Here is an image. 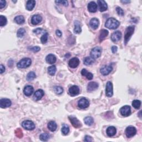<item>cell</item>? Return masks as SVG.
I'll list each match as a JSON object with an SVG mask.
<instances>
[{
    "instance_id": "6da1fadb",
    "label": "cell",
    "mask_w": 142,
    "mask_h": 142,
    "mask_svg": "<svg viewBox=\"0 0 142 142\" xmlns=\"http://www.w3.org/2000/svg\"><path fill=\"white\" fill-rule=\"evenodd\" d=\"M120 25V22L117 19L113 17L109 18L105 23V27L110 29H115L117 28Z\"/></svg>"
},
{
    "instance_id": "7a4b0ae2",
    "label": "cell",
    "mask_w": 142,
    "mask_h": 142,
    "mask_svg": "<svg viewBox=\"0 0 142 142\" xmlns=\"http://www.w3.org/2000/svg\"><path fill=\"white\" fill-rule=\"evenodd\" d=\"M135 27L134 26H129L126 28V32H125V35H124V42L125 45H127V43L129 42L130 38H131V36L133 35L134 32Z\"/></svg>"
},
{
    "instance_id": "3957f363",
    "label": "cell",
    "mask_w": 142,
    "mask_h": 142,
    "mask_svg": "<svg viewBox=\"0 0 142 142\" xmlns=\"http://www.w3.org/2000/svg\"><path fill=\"white\" fill-rule=\"evenodd\" d=\"M32 64V60L29 58L22 59L17 64V66L19 68H26L29 67Z\"/></svg>"
},
{
    "instance_id": "277c9868",
    "label": "cell",
    "mask_w": 142,
    "mask_h": 142,
    "mask_svg": "<svg viewBox=\"0 0 142 142\" xmlns=\"http://www.w3.org/2000/svg\"><path fill=\"white\" fill-rule=\"evenodd\" d=\"M102 50L100 47H96L93 48L90 52V57L94 60L99 58L102 55Z\"/></svg>"
},
{
    "instance_id": "5b68a950",
    "label": "cell",
    "mask_w": 142,
    "mask_h": 142,
    "mask_svg": "<svg viewBox=\"0 0 142 142\" xmlns=\"http://www.w3.org/2000/svg\"><path fill=\"white\" fill-rule=\"evenodd\" d=\"M22 126L24 129L28 130H32L35 128V124L31 120H26L23 121L22 123Z\"/></svg>"
},
{
    "instance_id": "8992f818",
    "label": "cell",
    "mask_w": 142,
    "mask_h": 142,
    "mask_svg": "<svg viewBox=\"0 0 142 142\" xmlns=\"http://www.w3.org/2000/svg\"><path fill=\"white\" fill-rule=\"evenodd\" d=\"M68 119L70 122L72 123V126L76 128H79L82 127V123L80 121L75 117L70 116L68 117Z\"/></svg>"
},
{
    "instance_id": "52a82bcc",
    "label": "cell",
    "mask_w": 142,
    "mask_h": 142,
    "mask_svg": "<svg viewBox=\"0 0 142 142\" xmlns=\"http://www.w3.org/2000/svg\"><path fill=\"white\" fill-rule=\"evenodd\" d=\"M89 102L86 98H82L78 102V106L81 109H85L89 107Z\"/></svg>"
},
{
    "instance_id": "ba28073f",
    "label": "cell",
    "mask_w": 142,
    "mask_h": 142,
    "mask_svg": "<svg viewBox=\"0 0 142 142\" xmlns=\"http://www.w3.org/2000/svg\"><path fill=\"white\" fill-rule=\"evenodd\" d=\"M137 133L136 128L133 126L128 127L126 129V134L128 138H131Z\"/></svg>"
},
{
    "instance_id": "9c48e42d",
    "label": "cell",
    "mask_w": 142,
    "mask_h": 142,
    "mask_svg": "<svg viewBox=\"0 0 142 142\" xmlns=\"http://www.w3.org/2000/svg\"><path fill=\"white\" fill-rule=\"evenodd\" d=\"M106 94L108 97H112L113 94V84L111 82H108L106 84Z\"/></svg>"
},
{
    "instance_id": "30bf717a",
    "label": "cell",
    "mask_w": 142,
    "mask_h": 142,
    "mask_svg": "<svg viewBox=\"0 0 142 142\" xmlns=\"http://www.w3.org/2000/svg\"><path fill=\"white\" fill-rule=\"evenodd\" d=\"M120 114L124 117H128L131 114V108L129 106H124L120 109Z\"/></svg>"
},
{
    "instance_id": "8fae6325",
    "label": "cell",
    "mask_w": 142,
    "mask_h": 142,
    "mask_svg": "<svg viewBox=\"0 0 142 142\" xmlns=\"http://www.w3.org/2000/svg\"><path fill=\"white\" fill-rule=\"evenodd\" d=\"M113 70V67L111 66H105L100 68V73L102 74L103 76H107Z\"/></svg>"
},
{
    "instance_id": "7c38bea8",
    "label": "cell",
    "mask_w": 142,
    "mask_h": 142,
    "mask_svg": "<svg viewBox=\"0 0 142 142\" xmlns=\"http://www.w3.org/2000/svg\"><path fill=\"white\" fill-rule=\"evenodd\" d=\"M121 33L119 31H117L113 32L111 35L110 38L113 42H117L121 39Z\"/></svg>"
},
{
    "instance_id": "4fadbf2b",
    "label": "cell",
    "mask_w": 142,
    "mask_h": 142,
    "mask_svg": "<svg viewBox=\"0 0 142 142\" xmlns=\"http://www.w3.org/2000/svg\"><path fill=\"white\" fill-rule=\"evenodd\" d=\"M11 100L7 98H3L0 100V107L1 108H6L11 106Z\"/></svg>"
},
{
    "instance_id": "5bb4252c",
    "label": "cell",
    "mask_w": 142,
    "mask_h": 142,
    "mask_svg": "<svg viewBox=\"0 0 142 142\" xmlns=\"http://www.w3.org/2000/svg\"><path fill=\"white\" fill-rule=\"evenodd\" d=\"M68 65L70 68H75L79 65V60L77 57H74L69 60Z\"/></svg>"
},
{
    "instance_id": "9a60e30c",
    "label": "cell",
    "mask_w": 142,
    "mask_h": 142,
    "mask_svg": "<svg viewBox=\"0 0 142 142\" xmlns=\"http://www.w3.org/2000/svg\"><path fill=\"white\" fill-rule=\"evenodd\" d=\"M69 93L71 96H76L79 94V88L77 86H72L69 89Z\"/></svg>"
},
{
    "instance_id": "2e32d148",
    "label": "cell",
    "mask_w": 142,
    "mask_h": 142,
    "mask_svg": "<svg viewBox=\"0 0 142 142\" xmlns=\"http://www.w3.org/2000/svg\"><path fill=\"white\" fill-rule=\"evenodd\" d=\"M98 84L95 82H90L88 83L87 86V90L88 92H93L94 90H96L98 88Z\"/></svg>"
},
{
    "instance_id": "e0dca14e",
    "label": "cell",
    "mask_w": 142,
    "mask_h": 142,
    "mask_svg": "<svg viewBox=\"0 0 142 142\" xmlns=\"http://www.w3.org/2000/svg\"><path fill=\"white\" fill-rule=\"evenodd\" d=\"M89 25L92 29H97L98 28L99 25V21L98 19H97L96 18H92L89 22Z\"/></svg>"
},
{
    "instance_id": "ac0fdd59",
    "label": "cell",
    "mask_w": 142,
    "mask_h": 142,
    "mask_svg": "<svg viewBox=\"0 0 142 142\" xmlns=\"http://www.w3.org/2000/svg\"><path fill=\"white\" fill-rule=\"evenodd\" d=\"M98 5L99 6V11L100 12L106 11L108 8V6L107 3L104 1V0H98L97 1Z\"/></svg>"
},
{
    "instance_id": "d6986e66",
    "label": "cell",
    "mask_w": 142,
    "mask_h": 142,
    "mask_svg": "<svg viewBox=\"0 0 142 142\" xmlns=\"http://www.w3.org/2000/svg\"><path fill=\"white\" fill-rule=\"evenodd\" d=\"M33 92H34V88L31 86H26L23 89V93L27 97L31 96Z\"/></svg>"
},
{
    "instance_id": "ffe728a7",
    "label": "cell",
    "mask_w": 142,
    "mask_h": 142,
    "mask_svg": "<svg viewBox=\"0 0 142 142\" xmlns=\"http://www.w3.org/2000/svg\"><path fill=\"white\" fill-rule=\"evenodd\" d=\"M42 18L39 15H35L32 16L31 23L33 25H37L42 21Z\"/></svg>"
},
{
    "instance_id": "44dd1931",
    "label": "cell",
    "mask_w": 142,
    "mask_h": 142,
    "mask_svg": "<svg viewBox=\"0 0 142 142\" xmlns=\"http://www.w3.org/2000/svg\"><path fill=\"white\" fill-rule=\"evenodd\" d=\"M45 95V93L42 89L37 90L35 93L34 96H33V98L35 100H39Z\"/></svg>"
},
{
    "instance_id": "7402d4cb",
    "label": "cell",
    "mask_w": 142,
    "mask_h": 142,
    "mask_svg": "<svg viewBox=\"0 0 142 142\" xmlns=\"http://www.w3.org/2000/svg\"><path fill=\"white\" fill-rule=\"evenodd\" d=\"M106 132H107V134L108 135V137H111L114 136L115 135H116V134L117 133V129L114 127L110 126L107 128Z\"/></svg>"
},
{
    "instance_id": "603a6c76",
    "label": "cell",
    "mask_w": 142,
    "mask_h": 142,
    "mask_svg": "<svg viewBox=\"0 0 142 142\" xmlns=\"http://www.w3.org/2000/svg\"><path fill=\"white\" fill-rule=\"evenodd\" d=\"M88 9L90 12H96L97 11V5L93 1L89 2L88 5Z\"/></svg>"
},
{
    "instance_id": "cb8c5ba5",
    "label": "cell",
    "mask_w": 142,
    "mask_h": 142,
    "mask_svg": "<svg viewBox=\"0 0 142 142\" xmlns=\"http://www.w3.org/2000/svg\"><path fill=\"white\" fill-rule=\"evenodd\" d=\"M73 31L76 34H79L82 32L81 23L79 21H75V22H74V28Z\"/></svg>"
},
{
    "instance_id": "d4e9b609",
    "label": "cell",
    "mask_w": 142,
    "mask_h": 142,
    "mask_svg": "<svg viewBox=\"0 0 142 142\" xmlns=\"http://www.w3.org/2000/svg\"><path fill=\"white\" fill-rule=\"evenodd\" d=\"M56 57L54 55H52V54H49V55H47L46 58V60L47 63L49 64H53L55 63L56 62Z\"/></svg>"
},
{
    "instance_id": "484cf974",
    "label": "cell",
    "mask_w": 142,
    "mask_h": 142,
    "mask_svg": "<svg viewBox=\"0 0 142 142\" xmlns=\"http://www.w3.org/2000/svg\"><path fill=\"white\" fill-rule=\"evenodd\" d=\"M36 5V1L34 0H29L26 3V9L28 11H31L34 8L35 6Z\"/></svg>"
},
{
    "instance_id": "4316f807",
    "label": "cell",
    "mask_w": 142,
    "mask_h": 142,
    "mask_svg": "<svg viewBox=\"0 0 142 142\" xmlns=\"http://www.w3.org/2000/svg\"><path fill=\"white\" fill-rule=\"evenodd\" d=\"M81 74L83 76H86L88 80H92L93 78V75L92 73L88 72L86 69H83L81 71Z\"/></svg>"
},
{
    "instance_id": "83f0119b",
    "label": "cell",
    "mask_w": 142,
    "mask_h": 142,
    "mask_svg": "<svg viewBox=\"0 0 142 142\" xmlns=\"http://www.w3.org/2000/svg\"><path fill=\"white\" fill-rule=\"evenodd\" d=\"M48 128L51 131H55L57 128V125L55 121H50L48 123Z\"/></svg>"
},
{
    "instance_id": "f1b7e54d",
    "label": "cell",
    "mask_w": 142,
    "mask_h": 142,
    "mask_svg": "<svg viewBox=\"0 0 142 142\" xmlns=\"http://www.w3.org/2000/svg\"><path fill=\"white\" fill-rule=\"evenodd\" d=\"M108 33H109V32H108V31H107V29H103L101 30L100 32L99 37L100 41H102V40L105 39L108 35Z\"/></svg>"
},
{
    "instance_id": "f546056e",
    "label": "cell",
    "mask_w": 142,
    "mask_h": 142,
    "mask_svg": "<svg viewBox=\"0 0 142 142\" xmlns=\"http://www.w3.org/2000/svg\"><path fill=\"white\" fill-rule=\"evenodd\" d=\"M95 60L93 59L91 57H87L83 59V63L86 66H89L92 65L94 63Z\"/></svg>"
},
{
    "instance_id": "4dcf8cb0",
    "label": "cell",
    "mask_w": 142,
    "mask_h": 142,
    "mask_svg": "<svg viewBox=\"0 0 142 142\" xmlns=\"http://www.w3.org/2000/svg\"><path fill=\"white\" fill-rule=\"evenodd\" d=\"M15 22L18 25H22L25 22V19L24 17L21 15L16 16L15 18Z\"/></svg>"
},
{
    "instance_id": "1f68e13d",
    "label": "cell",
    "mask_w": 142,
    "mask_h": 142,
    "mask_svg": "<svg viewBox=\"0 0 142 142\" xmlns=\"http://www.w3.org/2000/svg\"><path fill=\"white\" fill-rule=\"evenodd\" d=\"M84 123H85L87 126H90L94 123V119L92 117H87L84 119Z\"/></svg>"
},
{
    "instance_id": "d6a6232c",
    "label": "cell",
    "mask_w": 142,
    "mask_h": 142,
    "mask_svg": "<svg viewBox=\"0 0 142 142\" xmlns=\"http://www.w3.org/2000/svg\"><path fill=\"white\" fill-rule=\"evenodd\" d=\"M56 67L55 66H51L48 68V73L50 76H54L56 72Z\"/></svg>"
},
{
    "instance_id": "836d02e7",
    "label": "cell",
    "mask_w": 142,
    "mask_h": 142,
    "mask_svg": "<svg viewBox=\"0 0 142 142\" xmlns=\"http://www.w3.org/2000/svg\"><path fill=\"white\" fill-rule=\"evenodd\" d=\"M36 78V73L34 72H29L26 77V79L28 81H31L35 79Z\"/></svg>"
},
{
    "instance_id": "e575fe53",
    "label": "cell",
    "mask_w": 142,
    "mask_h": 142,
    "mask_svg": "<svg viewBox=\"0 0 142 142\" xmlns=\"http://www.w3.org/2000/svg\"><path fill=\"white\" fill-rule=\"evenodd\" d=\"M61 131H62V133L63 135L66 136V135L68 134L69 132V128L67 124H63V126L62 127Z\"/></svg>"
},
{
    "instance_id": "d590c367",
    "label": "cell",
    "mask_w": 142,
    "mask_h": 142,
    "mask_svg": "<svg viewBox=\"0 0 142 142\" xmlns=\"http://www.w3.org/2000/svg\"><path fill=\"white\" fill-rule=\"evenodd\" d=\"M50 138V136L48 133H42L40 135L39 139L43 141H48Z\"/></svg>"
},
{
    "instance_id": "8d00e7d4",
    "label": "cell",
    "mask_w": 142,
    "mask_h": 142,
    "mask_svg": "<svg viewBox=\"0 0 142 142\" xmlns=\"http://www.w3.org/2000/svg\"><path fill=\"white\" fill-rule=\"evenodd\" d=\"M132 106L136 109H139L141 106V101L139 100H134L132 102Z\"/></svg>"
},
{
    "instance_id": "74e56055",
    "label": "cell",
    "mask_w": 142,
    "mask_h": 142,
    "mask_svg": "<svg viewBox=\"0 0 142 142\" xmlns=\"http://www.w3.org/2000/svg\"><path fill=\"white\" fill-rule=\"evenodd\" d=\"M7 22V20L6 17L3 15L0 16V26L3 27L5 26Z\"/></svg>"
},
{
    "instance_id": "f35d334b",
    "label": "cell",
    "mask_w": 142,
    "mask_h": 142,
    "mask_svg": "<svg viewBox=\"0 0 142 142\" xmlns=\"http://www.w3.org/2000/svg\"><path fill=\"white\" fill-rule=\"evenodd\" d=\"M26 30L24 28H21L18 30L17 33V36L18 38H22V37L24 36Z\"/></svg>"
},
{
    "instance_id": "ab89813d",
    "label": "cell",
    "mask_w": 142,
    "mask_h": 142,
    "mask_svg": "<svg viewBox=\"0 0 142 142\" xmlns=\"http://www.w3.org/2000/svg\"><path fill=\"white\" fill-rule=\"evenodd\" d=\"M48 34L47 32L43 33V35L41 37V38H40V41H41V42L43 44H45L47 42V40H48Z\"/></svg>"
},
{
    "instance_id": "60d3db41",
    "label": "cell",
    "mask_w": 142,
    "mask_h": 142,
    "mask_svg": "<svg viewBox=\"0 0 142 142\" xmlns=\"http://www.w3.org/2000/svg\"><path fill=\"white\" fill-rule=\"evenodd\" d=\"M54 90H55V92L58 95H60L63 92V88L60 86H56L54 88Z\"/></svg>"
},
{
    "instance_id": "b9f144b4",
    "label": "cell",
    "mask_w": 142,
    "mask_h": 142,
    "mask_svg": "<svg viewBox=\"0 0 142 142\" xmlns=\"http://www.w3.org/2000/svg\"><path fill=\"white\" fill-rule=\"evenodd\" d=\"M15 134L16 137L19 138H21L23 137V132L20 128H17V129L15 130Z\"/></svg>"
},
{
    "instance_id": "7bdbcfd3",
    "label": "cell",
    "mask_w": 142,
    "mask_h": 142,
    "mask_svg": "<svg viewBox=\"0 0 142 142\" xmlns=\"http://www.w3.org/2000/svg\"><path fill=\"white\" fill-rule=\"evenodd\" d=\"M55 2L56 3H58V4L63 5L65 6H68V2L67 1H65V0H60V1H56Z\"/></svg>"
},
{
    "instance_id": "ee69618b",
    "label": "cell",
    "mask_w": 142,
    "mask_h": 142,
    "mask_svg": "<svg viewBox=\"0 0 142 142\" xmlns=\"http://www.w3.org/2000/svg\"><path fill=\"white\" fill-rule=\"evenodd\" d=\"M116 11H117L118 15L123 16L124 15V13L123 10L122 9H121L120 7H117L116 8Z\"/></svg>"
},
{
    "instance_id": "f6af8a7d",
    "label": "cell",
    "mask_w": 142,
    "mask_h": 142,
    "mask_svg": "<svg viewBox=\"0 0 142 142\" xmlns=\"http://www.w3.org/2000/svg\"><path fill=\"white\" fill-rule=\"evenodd\" d=\"M33 33H36V34L37 35H39V34H40L42 32H46V31H44V30L42 28H36V29H34L33 31Z\"/></svg>"
},
{
    "instance_id": "bcb514c9",
    "label": "cell",
    "mask_w": 142,
    "mask_h": 142,
    "mask_svg": "<svg viewBox=\"0 0 142 142\" xmlns=\"http://www.w3.org/2000/svg\"><path fill=\"white\" fill-rule=\"evenodd\" d=\"M29 48V50H32V51H33V52H37L39 51V50H40V48L39 47H38V46H35V47H31V48Z\"/></svg>"
},
{
    "instance_id": "7dc6e473",
    "label": "cell",
    "mask_w": 142,
    "mask_h": 142,
    "mask_svg": "<svg viewBox=\"0 0 142 142\" xmlns=\"http://www.w3.org/2000/svg\"><path fill=\"white\" fill-rule=\"evenodd\" d=\"M84 141H87V142H89V141H93V139L90 136H86L85 137H84Z\"/></svg>"
},
{
    "instance_id": "c3c4849f",
    "label": "cell",
    "mask_w": 142,
    "mask_h": 142,
    "mask_svg": "<svg viewBox=\"0 0 142 142\" xmlns=\"http://www.w3.org/2000/svg\"><path fill=\"white\" fill-rule=\"evenodd\" d=\"M6 4V1H4V0H1V1H0V8L2 9L3 7H5Z\"/></svg>"
},
{
    "instance_id": "681fc988",
    "label": "cell",
    "mask_w": 142,
    "mask_h": 142,
    "mask_svg": "<svg viewBox=\"0 0 142 142\" xmlns=\"http://www.w3.org/2000/svg\"><path fill=\"white\" fill-rule=\"evenodd\" d=\"M5 71V67L3 65H0V73L2 74L3 73H4Z\"/></svg>"
},
{
    "instance_id": "f907efd6",
    "label": "cell",
    "mask_w": 142,
    "mask_h": 142,
    "mask_svg": "<svg viewBox=\"0 0 142 142\" xmlns=\"http://www.w3.org/2000/svg\"><path fill=\"white\" fill-rule=\"evenodd\" d=\"M111 52H112V53H115L117 52L118 47L116 46H112V47H111Z\"/></svg>"
},
{
    "instance_id": "816d5d0a",
    "label": "cell",
    "mask_w": 142,
    "mask_h": 142,
    "mask_svg": "<svg viewBox=\"0 0 142 142\" xmlns=\"http://www.w3.org/2000/svg\"><path fill=\"white\" fill-rule=\"evenodd\" d=\"M56 34L57 36L59 37H60L62 35V33L61 31H60L59 30H58V29H57V31H56Z\"/></svg>"
},
{
    "instance_id": "f5cc1de1",
    "label": "cell",
    "mask_w": 142,
    "mask_h": 142,
    "mask_svg": "<svg viewBox=\"0 0 142 142\" xmlns=\"http://www.w3.org/2000/svg\"><path fill=\"white\" fill-rule=\"evenodd\" d=\"M121 2H122L123 3H129L130 2V1H121Z\"/></svg>"
},
{
    "instance_id": "db71d44e",
    "label": "cell",
    "mask_w": 142,
    "mask_h": 142,
    "mask_svg": "<svg viewBox=\"0 0 142 142\" xmlns=\"http://www.w3.org/2000/svg\"><path fill=\"white\" fill-rule=\"evenodd\" d=\"M141 111L140 110V111H139V117L141 118Z\"/></svg>"
}]
</instances>
